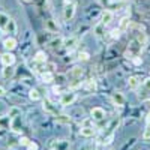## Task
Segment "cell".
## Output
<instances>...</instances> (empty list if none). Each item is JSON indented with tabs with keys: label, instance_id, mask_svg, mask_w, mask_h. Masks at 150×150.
<instances>
[{
	"label": "cell",
	"instance_id": "277c9868",
	"mask_svg": "<svg viewBox=\"0 0 150 150\" xmlns=\"http://www.w3.org/2000/svg\"><path fill=\"white\" fill-rule=\"evenodd\" d=\"M90 116H92V120H95V122H102V120L107 117V112H105V110L101 108V107H95V108H92V111H90Z\"/></svg>",
	"mask_w": 150,
	"mask_h": 150
},
{
	"label": "cell",
	"instance_id": "4fadbf2b",
	"mask_svg": "<svg viewBox=\"0 0 150 150\" xmlns=\"http://www.w3.org/2000/svg\"><path fill=\"white\" fill-rule=\"evenodd\" d=\"M105 24H102V23H98L96 26H95V29H93V33L98 36V38H102L104 36V33H105Z\"/></svg>",
	"mask_w": 150,
	"mask_h": 150
},
{
	"label": "cell",
	"instance_id": "7402d4cb",
	"mask_svg": "<svg viewBox=\"0 0 150 150\" xmlns=\"http://www.w3.org/2000/svg\"><path fill=\"white\" fill-rule=\"evenodd\" d=\"M81 75H83V68H80V66L72 68V71H71V78H81Z\"/></svg>",
	"mask_w": 150,
	"mask_h": 150
},
{
	"label": "cell",
	"instance_id": "6da1fadb",
	"mask_svg": "<svg viewBox=\"0 0 150 150\" xmlns=\"http://www.w3.org/2000/svg\"><path fill=\"white\" fill-rule=\"evenodd\" d=\"M75 8H77V5H75L74 0H65L63 2V20L65 21H69L74 17Z\"/></svg>",
	"mask_w": 150,
	"mask_h": 150
},
{
	"label": "cell",
	"instance_id": "603a6c76",
	"mask_svg": "<svg viewBox=\"0 0 150 150\" xmlns=\"http://www.w3.org/2000/svg\"><path fill=\"white\" fill-rule=\"evenodd\" d=\"M135 39L138 41L143 47L147 44V36H146V33H144V32H141V30H140V32H137V38H135Z\"/></svg>",
	"mask_w": 150,
	"mask_h": 150
},
{
	"label": "cell",
	"instance_id": "52a82bcc",
	"mask_svg": "<svg viewBox=\"0 0 150 150\" xmlns=\"http://www.w3.org/2000/svg\"><path fill=\"white\" fill-rule=\"evenodd\" d=\"M80 135L81 137H86V138H90V137L96 135V128L93 126V125H92V126H81Z\"/></svg>",
	"mask_w": 150,
	"mask_h": 150
},
{
	"label": "cell",
	"instance_id": "484cf974",
	"mask_svg": "<svg viewBox=\"0 0 150 150\" xmlns=\"http://www.w3.org/2000/svg\"><path fill=\"white\" fill-rule=\"evenodd\" d=\"M62 45H63V39H62V38H59V39H54V41H51V42L48 44V47H50V48H53V50L60 48Z\"/></svg>",
	"mask_w": 150,
	"mask_h": 150
},
{
	"label": "cell",
	"instance_id": "836d02e7",
	"mask_svg": "<svg viewBox=\"0 0 150 150\" xmlns=\"http://www.w3.org/2000/svg\"><path fill=\"white\" fill-rule=\"evenodd\" d=\"M144 87L150 92V78H147V80H144Z\"/></svg>",
	"mask_w": 150,
	"mask_h": 150
},
{
	"label": "cell",
	"instance_id": "9a60e30c",
	"mask_svg": "<svg viewBox=\"0 0 150 150\" xmlns=\"http://www.w3.org/2000/svg\"><path fill=\"white\" fill-rule=\"evenodd\" d=\"M9 20H11V18H9L6 14L0 12V30H2V32H5V29H6V26H8Z\"/></svg>",
	"mask_w": 150,
	"mask_h": 150
},
{
	"label": "cell",
	"instance_id": "8fae6325",
	"mask_svg": "<svg viewBox=\"0 0 150 150\" xmlns=\"http://www.w3.org/2000/svg\"><path fill=\"white\" fill-rule=\"evenodd\" d=\"M140 83H141L140 81V77H137V75H132V77L128 78V87H129L131 90H135L137 87L140 86Z\"/></svg>",
	"mask_w": 150,
	"mask_h": 150
},
{
	"label": "cell",
	"instance_id": "e0dca14e",
	"mask_svg": "<svg viewBox=\"0 0 150 150\" xmlns=\"http://www.w3.org/2000/svg\"><path fill=\"white\" fill-rule=\"evenodd\" d=\"M14 74H15V69H12V66H3V71H2L3 78H12Z\"/></svg>",
	"mask_w": 150,
	"mask_h": 150
},
{
	"label": "cell",
	"instance_id": "cb8c5ba5",
	"mask_svg": "<svg viewBox=\"0 0 150 150\" xmlns=\"http://www.w3.org/2000/svg\"><path fill=\"white\" fill-rule=\"evenodd\" d=\"M45 27H47L48 32H51V33H56V32H57V24H56L53 20H48V21L45 23Z\"/></svg>",
	"mask_w": 150,
	"mask_h": 150
},
{
	"label": "cell",
	"instance_id": "7a4b0ae2",
	"mask_svg": "<svg viewBox=\"0 0 150 150\" xmlns=\"http://www.w3.org/2000/svg\"><path fill=\"white\" fill-rule=\"evenodd\" d=\"M141 48H143V45H141L138 41H137V39H134V41L129 44V47H128V50H126V53H125V57L134 59L135 56H138V54H140Z\"/></svg>",
	"mask_w": 150,
	"mask_h": 150
},
{
	"label": "cell",
	"instance_id": "8992f818",
	"mask_svg": "<svg viewBox=\"0 0 150 150\" xmlns=\"http://www.w3.org/2000/svg\"><path fill=\"white\" fill-rule=\"evenodd\" d=\"M42 108L44 111L50 112V114H54V116H59V111H57V107L50 101V99H45V101L42 102Z\"/></svg>",
	"mask_w": 150,
	"mask_h": 150
},
{
	"label": "cell",
	"instance_id": "3957f363",
	"mask_svg": "<svg viewBox=\"0 0 150 150\" xmlns=\"http://www.w3.org/2000/svg\"><path fill=\"white\" fill-rule=\"evenodd\" d=\"M77 99V95H75L74 90H69L66 93H62V98H60V105L62 107H68V105H72Z\"/></svg>",
	"mask_w": 150,
	"mask_h": 150
},
{
	"label": "cell",
	"instance_id": "8d00e7d4",
	"mask_svg": "<svg viewBox=\"0 0 150 150\" xmlns=\"http://www.w3.org/2000/svg\"><path fill=\"white\" fill-rule=\"evenodd\" d=\"M23 2H26V3H32L33 0H23Z\"/></svg>",
	"mask_w": 150,
	"mask_h": 150
},
{
	"label": "cell",
	"instance_id": "9c48e42d",
	"mask_svg": "<svg viewBox=\"0 0 150 150\" xmlns=\"http://www.w3.org/2000/svg\"><path fill=\"white\" fill-rule=\"evenodd\" d=\"M84 89H86L87 92H90V93H95V92L98 90V83H96V80H95V78L87 80V81L84 83Z\"/></svg>",
	"mask_w": 150,
	"mask_h": 150
},
{
	"label": "cell",
	"instance_id": "f546056e",
	"mask_svg": "<svg viewBox=\"0 0 150 150\" xmlns=\"http://www.w3.org/2000/svg\"><path fill=\"white\" fill-rule=\"evenodd\" d=\"M120 33H122V30H120V29H114V30H111V38H112V39H119V38H120Z\"/></svg>",
	"mask_w": 150,
	"mask_h": 150
},
{
	"label": "cell",
	"instance_id": "44dd1931",
	"mask_svg": "<svg viewBox=\"0 0 150 150\" xmlns=\"http://www.w3.org/2000/svg\"><path fill=\"white\" fill-rule=\"evenodd\" d=\"M75 44H77V39H75V38H71V39L63 41V47H65V48H68L69 51H72V50L75 48Z\"/></svg>",
	"mask_w": 150,
	"mask_h": 150
},
{
	"label": "cell",
	"instance_id": "4316f807",
	"mask_svg": "<svg viewBox=\"0 0 150 150\" xmlns=\"http://www.w3.org/2000/svg\"><path fill=\"white\" fill-rule=\"evenodd\" d=\"M57 123H71V117L69 116H65V114H59L56 117Z\"/></svg>",
	"mask_w": 150,
	"mask_h": 150
},
{
	"label": "cell",
	"instance_id": "ac0fdd59",
	"mask_svg": "<svg viewBox=\"0 0 150 150\" xmlns=\"http://www.w3.org/2000/svg\"><path fill=\"white\" fill-rule=\"evenodd\" d=\"M54 74L51 72V71H45V72H42V81L44 83H53L54 81Z\"/></svg>",
	"mask_w": 150,
	"mask_h": 150
},
{
	"label": "cell",
	"instance_id": "d590c367",
	"mask_svg": "<svg viewBox=\"0 0 150 150\" xmlns=\"http://www.w3.org/2000/svg\"><path fill=\"white\" fill-rule=\"evenodd\" d=\"M5 95H6V90L3 89L2 86H0V96H5Z\"/></svg>",
	"mask_w": 150,
	"mask_h": 150
},
{
	"label": "cell",
	"instance_id": "74e56055",
	"mask_svg": "<svg viewBox=\"0 0 150 150\" xmlns=\"http://www.w3.org/2000/svg\"><path fill=\"white\" fill-rule=\"evenodd\" d=\"M140 150H147V149H140Z\"/></svg>",
	"mask_w": 150,
	"mask_h": 150
},
{
	"label": "cell",
	"instance_id": "d6a6232c",
	"mask_svg": "<svg viewBox=\"0 0 150 150\" xmlns=\"http://www.w3.org/2000/svg\"><path fill=\"white\" fill-rule=\"evenodd\" d=\"M132 62H134V65H141V63H143L141 57H138V56H135V57L132 59Z\"/></svg>",
	"mask_w": 150,
	"mask_h": 150
},
{
	"label": "cell",
	"instance_id": "5b68a950",
	"mask_svg": "<svg viewBox=\"0 0 150 150\" xmlns=\"http://www.w3.org/2000/svg\"><path fill=\"white\" fill-rule=\"evenodd\" d=\"M0 62H2L3 66H12L15 63V56L12 53H9V51H6V53H3L2 56H0Z\"/></svg>",
	"mask_w": 150,
	"mask_h": 150
},
{
	"label": "cell",
	"instance_id": "ba28073f",
	"mask_svg": "<svg viewBox=\"0 0 150 150\" xmlns=\"http://www.w3.org/2000/svg\"><path fill=\"white\" fill-rule=\"evenodd\" d=\"M3 48L6 50V51H12V50L17 48V39L15 38H6V39L3 41Z\"/></svg>",
	"mask_w": 150,
	"mask_h": 150
},
{
	"label": "cell",
	"instance_id": "f1b7e54d",
	"mask_svg": "<svg viewBox=\"0 0 150 150\" xmlns=\"http://www.w3.org/2000/svg\"><path fill=\"white\" fill-rule=\"evenodd\" d=\"M78 59H80L81 62H86V60L90 59V54L87 53V51H80V53H78Z\"/></svg>",
	"mask_w": 150,
	"mask_h": 150
},
{
	"label": "cell",
	"instance_id": "2e32d148",
	"mask_svg": "<svg viewBox=\"0 0 150 150\" xmlns=\"http://www.w3.org/2000/svg\"><path fill=\"white\" fill-rule=\"evenodd\" d=\"M129 26H131V20H129L128 17L122 18V20H120V23H119V29H120L122 32L128 30V29H129Z\"/></svg>",
	"mask_w": 150,
	"mask_h": 150
},
{
	"label": "cell",
	"instance_id": "30bf717a",
	"mask_svg": "<svg viewBox=\"0 0 150 150\" xmlns=\"http://www.w3.org/2000/svg\"><path fill=\"white\" fill-rule=\"evenodd\" d=\"M112 18H114V14L110 11V9H105L104 12H102V17H101V23L102 24H105V26H108V24L112 21Z\"/></svg>",
	"mask_w": 150,
	"mask_h": 150
},
{
	"label": "cell",
	"instance_id": "d4e9b609",
	"mask_svg": "<svg viewBox=\"0 0 150 150\" xmlns=\"http://www.w3.org/2000/svg\"><path fill=\"white\" fill-rule=\"evenodd\" d=\"M29 98L32 99V101H39V99H41V93H39V90H38V89H32L30 92H29Z\"/></svg>",
	"mask_w": 150,
	"mask_h": 150
},
{
	"label": "cell",
	"instance_id": "83f0119b",
	"mask_svg": "<svg viewBox=\"0 0 150 150\" xmlns=\"http://www.w3.org/2000/svg\"><path fill=\"white\" fill-rule=\"evenodd\" d=\"M143 138H144V140H150V117L147 119V126H146V129H144Z\"/></svg>",
	"mask_w": 150,
	"mask_h": 150
},
{
	"label": "cell",
	"instance_id": "4dcf8cb0",
	"mask_svg": "<svg viewBox=\"0 0 150 150\" xmlns=\"http://www.w3.org/2000/svg\"><path fill=\"white\" fill-rule=\"evenodd\" d=\"M29 143H30V140L27 138V137H21V138L18 140V144H20V146H26V147H27Z\"/></svg>",
	"mask_w": 150,
	"mask_h": 150
},
{
	"label": "cell",
	"instance_id": "ffe728a7",
	"mask_svg": "<svg viewBox=\"0 0 150 150\" xmlns=\"http://www.w3.org/2000/svg\"><path fill=\"white\" fill-rule=\"evenodd\" d=\"M81 86H83L81 78H72V81L69 83V89L71 90H77V89H80Z\"/></svg>",
	"mask_w": 150,
	"mask_h": 150
},
{
	"label": "cell",
	"instance_id": "e575fe53",
	"mask_svg": "<svg viewBox=\"0 0 150 150\" xmlns=\"http://www.w3.org/2000/svg\"><path fill=\"white\" fill-rule=\"evenodd\" d=\"M110 2H111V0H99V3H101L102 6H108Z\"/></svg>",
	"mask_w": 150,
	"mask_h": 150
},
{
	"label": "cell",
	"instance_id": "7c38bea8",
	"mask_svg": "<svg viewBox=\"0 0 150 150\" xmlns=\"http://www.w3.org/2000/svg\"><path fill=\"white\" fill-rule=\"evenodd\" d=\"M33 62L35 63H39V65H45L47 63V54L44 51H38L35 59H33Z\"/></svg>",
	"mask_w": 150,
	"mask_h": 150
},
{
	"label": "cell",
	"instance_id": "d6986e66",
	"mask_svg": "<svg viewBox=\"0 0 150 150\" xmlns=\"http://www.w3.org/2000/svg\"><path fill=\"white\" fill-rule=\"evenodd\" d=\"M17 32V24H15V21L14 20H9V23H8V26H6V29H5V33H15Z\"/></svg>",
	"mask_w": 150,
	"mask_h": 150
},
{
	"label": "cell",
	"instance_id": "5bb4252c",
	"mask_svg": "<svg viewBox=\"0 0 150 150\" xmlns=\"http://www.w3.org/2000/svg\"><path fill=\"white\" fill-rule=\"evenodd\" d=\"M112 102H114L116 105H119V107H122V105L125 104V96H123V93L116 92L114 95H112Z\"/></svg>",
	"mask_w": 150,
	"mask_h": 150
},
{
	"label": "cell",
	"instance_id": "1f68e13d",
	"mask_svg": "<svg viewBox=\"0 0 150 150\" xmlns=\"http://www.w3.org/2000/svg\"><path fill=\"white\" fill-rule=\"evenodd\" d=\"M38 149H39V146H38V143H35V141H30L27 144V150H38Z\"/></svg>",
	"mask_w": 150,
	"mask_h": 150
}]
</instances>
